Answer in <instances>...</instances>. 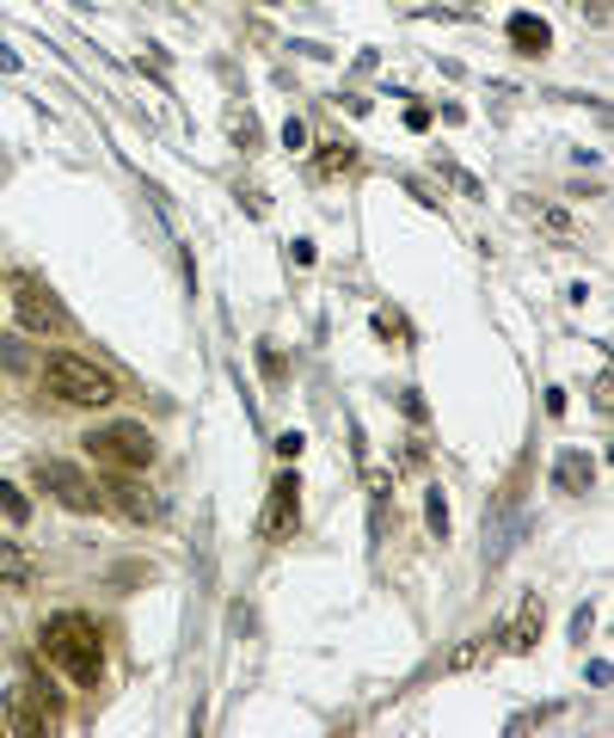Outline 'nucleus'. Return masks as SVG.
Listing matches in <instances>:
<instances>
[{"label":"nucleus","mask_w":614,"mask_h":738,"mask_svg":"<svg viewBox=\"0 0 614 738\" xmlns=\"http://www.w3.org/2000/svg\"><path fill=\"white\" fill-rule=\"evenodd\" d=\"M44 652L61 665V671L75 677L80 690H92L99 683V671H105V646H99V628H92L87 615H49L44 622Z\"/></svg>","instance_id":"obj_1"},{"label":"nucleus","mask_w":614,"mask_h":738,"mask_svg":"<svg viewBox=\"0 0 614 738\" xmlns=\"http://www.w3.org/2000/svg\"><path fill=\"white\" fill-rule=\"evenodd\" d=\"M44 388L56 394V400H68V407H111V400H117V382H111L99 363L75 357V351H61V357L44 363Z\"/></svg>","instance_id":"obj_2"},{"label":"nucleus","mask_w":614,"mask_h":738,"mask_svg":"<svg viewBox=\"0 0 614 738\" xmlns=\"http://www.w3.org/2000/svg\"><path fill=\"white\" fill-rule=\"evenodd\" d=\"M87 450H92L99 462H105V468H117V474H141V468L154 462V438L141 431L136 419H123V424H105V431H92Z\"/></svg>","instance_id":"obj_3"},{"label":"nucleus","mask_w":614,"mask_h":738,"mask_svg":"<svg viewBox=\"0 0 614 738\" xmlns=\"http://www.w3.org/2000/svg\"><path fill=\"white\" fill-rule=\"evenodd\" d=\"M31 474H37V487H49L61 504H68V511H99V504H105V492L92 487L75 462H37Z\"/></svg>","instance_id":"obj_4"},{"label":"nucleus","mask_w":614,"mask_h":738,"mask_svg":"<svg viewBox=\"0 0 614 738\" xmlns=\"http://www.w3.org/2000/svg\"><path fill=\"white\" fill-rule=\"evenodd\" d=\"M7 714H13L19 733H44V726H56L61 702H56L49 683H13V690H7Z\"/></svg>","instance_id":"obj_5"},{"label":"nucleus","mask_w":614,"mask_h":738,"mask_svg":"<svg viewBox=\"0 0 614 738\" xmlns=\"http://www.w3.org/2000/svg\"><path fill=\"white\" fill-rule=\"evenodd\" d=\"M295 518H302V480L295 474H276L271 499H264V518H259V535L264 542H283V535H295Z\"/></svg>","instance_id":"obj_6"},{"label":"nucleus","mask_w":614,"mask_h":738,"mask_svg":"<svg viewBox=\"0 0 614 738\" xmlns=\"http://www.w3.org/2000/svg\"><path fill=\"white\" fill-rule=\"evenodd\" d=\"M13 315H19V327H25V332H68V308H61L49 289H37V283H19Z\"/></svg>","instance_id":"obj_7"},{"label":"nucleus","mask_w":614,"mask_h":738,"mask_svg":"<svg viewBox=\"0 0 614 738\" xmlns=\"http://www.w3.org/2000/svg\"><path fill=\"white\" fill-rule=\"evenodd\" d=\"M105 492H111V504H117V511H123L129 523H160V518H167V499H160L154 487H141L136 474H123V480H111Z\"/></svg>","instance_id":"obj_8"},{"label":"nucleus","mask_w":614,"mask_h":738,"mask_svg":"<svg viewBox=\"0 0 614 738\" xmlns=\"http://www.w3.org/2000/svg\"><path fill=\"white\" fill-rule=\"evenodd\" d=\"M541 622H547V603L528 598V603L516 610V622H510V628L498 634V646H504V652H528V646L541 640Z\"/></svg>","instance_id":"obj_9"},{"label":"nucleus","mask_w":614,"mask_h":738,"mask_svg":"<svg viewBox=\"0 0 614 738\" xmlns=\"http://www.w3.org/2000/svg\"><path fill=\"white\" fill-rule=\"evenodd\" d=\"M510 44H516L522 56H547V49H553L547 19H535V13H516V19H510Z\"/></svg>","instance_id":"obj_10"},{"label":"nucleus","mask_w":614,"mask_h":738,"mask_svg":"<svg viewBox=\"0 0 614 738\" xmlns=\"http://www.w3.org/2000/svg\"><path fill=\"white\" fill-rule=\"evenodd\" d=\"M590 456H578V450H566V456H559V468H553V487L559 492H590Z\"/></svg>","instance_id":"obj_11"},{"label":"nucleus","mask_w":614,"mask_h":738,"mask_svg":"<svg viewBox=\"0 0 614 738\" xmlns=\"http://www.w3.org/2000/svg\"><path fill=\"white\" fill-rule=\"evenodd\" d=\"M0 579L7 584H31V554L19 542H0Z\"/></svg>","instance_id":"obj_12"},{"label":"nucleus","mask_w":614,"mask_h":738,"mask_svg":"<svg viewBox=\"0 0 614 738\" xmlns=\"http://www.w3.org/2000/svg\"><path fill=\"white\" fill-rule=\"evenodd\" d=\"M228 136L240 141V155H259V117H252V111H234V117H228Z\"/></svg>","instance_id":"obj_13"},{"label":"nucleus","mask_w":614,"mask_h":738,"mask_svg":"<svg viewBox=\"0 0 614 738\" xmlns=\"http://www.w3.org/2000/svg\"><path fill=\"white\" fill-rule=\"evenodd\" d=\"M351 167H356L351 141H326V148H320V173H351Z\"/></svg>","instance_id":"obj_14"},{"label":"nucleus","mask_w":614,"mask_h":738,"mask_svg":"<svg viewBox=\"0 0 614 738\" xmlns=\"http://www.w3.org/2000/svg\"><path fill=\"white\" fill-rule=\"evenodd\" d=\"M424 523H430V535H436V542H443V535H448V499H443V492H436V487L424 492Z\"/></svg>","instance_id":"obj_15"},{"label":"nucleus","mask_w":614,"mask_h":738,"mask_svg":"<svg viewBox=\"0 0 614 738\" xmlns=\"http://www.w3.org/2000/svg\"><path fill=\"white\" fill-rule=\"evenodd\" d=\"M0 518H13V523H25V518H31V499L13 487V480H0Z\"/></svg>","instance_id":"obj_16"},{"label":"nucleus","mask_w":614,"mask_h":738,"mask_svg":"<svg viewBox=\"0 0 614 738\" xmlns=\"http://www.w3.org/2000/svg\"><path fill=\"white\" fill-rule=\"evenodd\" d=\"M479 652H486L479 640H461L455 652H448V671H467V665H479Z\"/></svg>","instance_id":"obj_17"},{"label":"nucleus","mask_w":614,"mask_h":738,"mask_svg":"<svg viewBox=\"0 0 614 738\" xmlns=\"http://www.w3.org/2000/svg\"><path fill=\"white\" fill-rule=\"evenodd\" d=\"M535 222H541V228H553V235H571V216H566V209H535Z\"/></svg>","instance_id":"obj_18"},{"label":"nucleus","mask_w":614,"mask_h":738,"mask_svg":"<svg viewBox=\"0 0 614 738\" xmlns=\"http://www.w3.org/2000/svg\"><path fill=\"white\" fill-rule=\"evenodd\" d=\"M259 363H264V376H271V382H276V376H283V357H276V351H271V345H259Z\"/></svg>","instance_id":"obj_19"},{"label":"nucleus","mask_w":614,"mask_h":738,"mask_svg":"<svg viewBox=\"0 0 614 738\" xmlns=\"http://www.w3.org/2000/svg\"><path fill=\"white\" fill-rule=\"evenodd\" d=\"M590 407L609 412V376H596V388H590Z\"/></svg>","instance_id":"obj_20"},{"label":"nucleus","mask_w":614,"mask_h":738,"mask_svg":"<svg viewBox=\"0 0 614 738\" xmlns=\"http://www.w3.org/2000/svg\"><path fill=\"white\" fill-rule=\"evenodd\" d=\"M578 7H583V19H596V25L609 19V0H578Z\"/></svg>","instance_id":"obj_21"}]
</instances>
